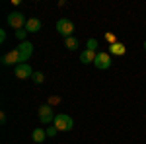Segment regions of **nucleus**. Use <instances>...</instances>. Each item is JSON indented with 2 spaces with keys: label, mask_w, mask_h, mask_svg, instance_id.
Wrapping results in <instances>:
<instances>
[{
  "label": "nucleus",
  "mask_w": 146,
  "mask_h": 144,
  "mask_svg": "<svg viewBox=\"0 0 146 144\" xmlns=\"http://www.w3.org/2000/svg\"><path fill=\"white\" fill-rule=\"evenodd\" d=\"M53 127H55L56 131L68 133V131H72V129H74V119H72L70 115H66V113H58V115L55 117Z\"/></svg>",
  "instance_id": "f257e3e1"
},
{
  "label": "nucleus",
  "mask_w": 146,
  "mask_h": 144,
  "mask_svg": "<svg viewBox=\"0 0 146 144\" xmlns=\"http://www.w3.org/2000/svg\"><path fill=\"white\" fill-rule=\"evenodd\" d=\"M45 138H47V131L45 129H41V127H39V129H33V133H31V140H33V142L41 144Z\"/></svg>",
  "instance_id": "9b49d317"
},
{
  "label": "nucleus",
  "mask_w": 146,
  "mask_h": 144,
  "mask_svg": "<svg viewBox=\"0 0 146 144\" xmlns=\"http://www.w3.org/2000/svg\"><path fill=\"white\" fill-rule=\"evenodd\" d=\"M0 43H6V31L0 29Z\"/></svg>",
  "instance_id": "6ab92c4d"
},
{
  "label": "nucleus",
  "mask_w": 146,
  "mask_h": 144,
  "mask_svg": "<svg viewBox=\"0 0 146 144\" xmlns=\"http://www.w3.org/2000/svg\"><path fill=\"white\" fill-rule=\"evenodd\" d=\"M16 49H18V53H20V64H22V62H27L29 56L33 55V43H29V41L20 43Z\"/></svg>",
  "instance_id": "39448f33"
},
{
  "label": "nucleus",
  "mask_w": 146,
  "mask_h": 144,
  "mask_svg": "<svg viewBox=\"0 0 146 144\" xmlns=\"http://www.w3.org/2000/svg\"><path fill=\"white\" fill-rule=\"evenodd\" d=\"M31 80H33V84H43V82H45V74H43V72H33Z\"/></svg>",
  "instance_id": "2eb2a0df"
},
{
  "label": "nucleus",
  "mask_w": 146,
  "mask_h": 144,
  "mask_svg": "<svg viewBox=\"0 0 146 144\" xmlns=\"http://www.w3.org/2000/svg\"><path fill=\"white\" fill-rule=\"evenodd\" d=\"M144 51H146V41H144Z\"/></svg>",
  "instance_id": "412c9836"
},
{
  "label": "nucleus",
  "mask_w": 146,
  "mask_h": 144,
  "mask_svg": "<svg viewBox=\"0 0 146 144\" xmlns=\"http://www.w3.org/2000/svg\"><path fill=\"white\" fill-rule=\"evenodd\" d=\"M55 134H56L55 127H49V129H47V136H55Z\"/></svg>",
  "instance_id": "a211bd4d"
},
{
  "label": "nucleus",
  "mask_w": 146,
  "mask_h": 144,
  "mask_svg": "<svg viewBox=\"0 0 146 144\" xmlns=\"http://www.w3.org/2000/svg\"><path fill=\"white\" fill-rule=\"evenodd\" d=\"M6 22H8V25H12L14 29H25V23H27V20H25V16H23L22 12H12L10 16L6 18Z\"/></svg>",
  "instance_id": "f03ea898"
},
{
  "label": "nucleus",
  "mask_w": 146,
  "mask_h": 144,
  "mask_svg": "<svg viewBox=\"0 0 146 144\" xmlns=\"http://www.w3.org/2000/svg\"><path fill=\"white\" fill-rule=\"evenodd\" d=\"M25 37H27V31H25V29L16 31V39H20V43H23V41H25Z\"/></svg>",
  "instance_id": "dca6fc26"
},
{
  "label": "nucleus",
  "mask_w": 146,
  "mask_h": 144,
  "mask_svg": "<svg viewBox=\"0 0 146 144\" xmlns=\"http://www.w3.org/2000/svg\"><path fill=\"white\" fill-rule=\"evenodd\" d=\"M96 56H98L96 51H88V49H86V51L80 53V62H82V64H94V62H96Z\"/></svg>",
  "instance_id": "9d476101"
},
{
  "label": "nucleus",
  "mask_w": 146,
  "mask_h": 144,
  "mask_svg": "<svg viewBox=\"0 0 146 144\" xmlns=\"http://www.w3.org/2000/svg\"><path fill=\"white\" fill-rule=\"evenodd\" d=\"M56 31H58V35H62L64 39L66 37H72V33H74V23L70 22L68 18H60L56 22Z\"/></svg>",
  "instance_id": "7ed1b4c3"
},
{
  "label": "nucleus",
  "mask_w": 146,
  "mask_h": 144,
  "mask_svg": "<svg viewBox=\"0 0 146 144\" xmlns=\"http://www.w3.org/2000/svg\"><path fill=\"white\" fill-rule=\"evenodd\" d=\"M64 45H66L68 51H76V49H78V39H76L74 35H72V37H66V39H64Z\"/></svg>",
  "instance_id": "ddd939ff"
},
{
  "label": "nucleus",
  "mask_w": 146,
  "mask_h": 144,
  "mask_svg": "<svg viewBox=\"0 0 146 144\" xmlns=\"http://www.w3.org/2000/svg\"><path fill=\"white\" fill-rule=\"evenodd\" d=\"M86 49H88V51H96V53H98V39H96V37L88 39V43H86Z\"/></svg>",
  "instance_id": "4468645a"
},
{
  "label": "nucleus",
  "mask_w": 146,
  "mask_h": 144,
  "mask_svg": "<svg viewBox=\"0 0 146 144\" xmlns=\"http://www.w3.org/2000/svg\"><path fill=\"white\" fill-rule=\"evenodd\" d=\"M105 41L109 43V47H111V45H115V43H117V37H115V33H105Z\"/></svg>",
  "instance_id": "f3484780"
},
{
  "label": "nucleus",
  "mask_w": 146,
  "mask_h": 144,
  "mask_svg": "<svg viewBox=\"0 0 146 144\" xmlns=\"http://www.w3.org/2000/svg\"><path fill=\"white\" fill-rule=\"evenodd\" d=\"M2 64L4 66H18L20 64V53H18V49H12V51H8L6 55L2 56Z\"/></svg>",
  "instance_id": "6e6552de"
},
{
  "label": "nucleus",
  "mask_w": 146,
  "mask_h": 144,
  "mask_svg": "<svg viewBox=\"0 0 146 144\" xmlns=\"http://www.w3.org/2000/svg\"><path fill=\"white\" fill-rule=\"evenodd\" d=\"M14 74L18 80H27V78L33 76V68L29 66V62H22V64L14 66Z\"/></svg>",
  "instance_id": "423d86ee"
},
{
  "label": "nucleus",
  "mask_w": 146,
  "mask_h": 144,
  "mask_svg": "<svg viewBox=\"0 0 146 144\" xmlns=\"http://www.w3.org/2000/svg\"><path fill=\"white\" fill-rule=\"evenodd\" d=\"M41 29H43V22L39 18H29L27 23H25V31L27 33H39Z\"/></svg>",
  "instance_id": "1a4fd4ad"
},
{
  "label": "nucleus",
  "mask_w": 146,
  "mask_h": 144,
  "mask_svg": "<svg viewBox=\"0 0 146 144\" xmlns=\"http://www.w3.org/2000/svg\"><path fill=\"white\" fill-rule=\"evenodd\" d=\"M0 121H2V123H6V113H4V111L0 113Z\"/></svg>",
  "instance_id": "aec40b11"
},
{
  "label": "nucleus",
  "mask_w": 146,
  "mask_h": 144,
  "mask_svg": "<svg viewBox=\"0 0 146 144\" xmlns=\"http://www.w3.org/2000/svg\"><path fill=\"white\" fill-rule=\"evenodd\" d=\"M125 53H127V47H125L121 41H117L115 45H111L109 47V55H117V56H123Z\"/></svg>",
  "instance_id": "f8f14e48"
},
{
  "label": "nucleus",
  "mask_w": 146,
  "mask_h": 144,
  "mask_svg": "<svg viewBox=\"0 0 146 144\" xmlns=\"http://www.w3.org/2000/svg\"><path fill=\"white\" fill-rule=\"evenodd\" d=\"M55 113H53V107L45 103V105H41L39 107V121L43 123V125H51V123H55Z\"/></svg>",
  "instance_id": "20e7f679"
},
{
  "label": "nucleus",
  "mask_w": 146,
  "mask_h": 144,
  "mask_svg": "<svg viewBox=\"0 0 146 144\" xmlns=\"http://www.w3.org/2000/svg\"><path fill=\"white\" fill-rule=\"evenodd\" d=\"M94 66L100 68V70H107V68H111V55L105 53V51H103V53H98Z\"/></svg>",
  "instance_id": "0eeeda50"
}]
</instances>
